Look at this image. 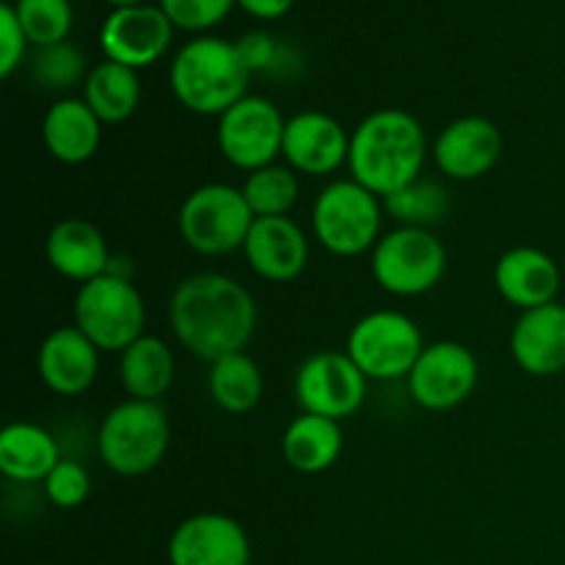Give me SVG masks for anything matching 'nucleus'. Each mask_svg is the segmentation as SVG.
<instances>
[{"mask_svg":"<svg viewBox=\"0 0 565 565\" xmlns=\"http://www.w3.org/2000/svg\"><path fill=\"white\" fill-rule=\"evenodd\" d=\"M296 401L301 412L334 423L353 417L367 397V375L345 351H318L296 370Z\"/></svg>","mask_w":565,"mask_h":565,"instance_id":"9b49d317","label":"nucleus"},{"mask_svg":"<svg viewBox=\"0 0 565 565\" xmlns=\"http://www.w3.org/2000/svg\"><path fill=\"white\" fill-rule=\"evenodd\" d=\"M246 263L259 279L285 285L298 279L309 263V237L290 215L276 218H254L246 237Z\"/></svg>","mask_w":565,"mask_h":565,"instance_id":"a211bd4d","label":"nucleus"},{"mask_svg":"<svg viewBox=\"0 0 565 565\" xmlns=\"http://www.w3.org/2000/svg\"><path fill=\"white\" fill-rule=\"evenodd\" d=\"M511 356L533 379L565 370V303L527 309L511 329Z\"/></svg>","mask_w":565,"mask_h":565,"instance_id":"6ab92c4d","label":"nucleus"},{"mask_svg":"<svg viewBox=\"0 0 565 565\" xmlns=\"http://www.w3.org/2000/svg\"><path fill=\"white\" fill-rule=\"evenodd\" d=\"M14 11L33 47H50V44L66 42V36H70V0H17Z\"/></svg>","mask_w":565,"mask_h":565,"instance_id":"7c9ffc66","label":"nucleus"},{"mask_svg":"<svg viewBox=\"0 0 565 565\" xmlns=\"http://www.w3.org/2000/svg\"><path fill=\"white\" fill-rule=\"evenodd\" d=\"M243 196L252 207L254 218H276V215H290L301 196L298 174L290 166L270 163L265 169L252 171L243 182Z\"/></svg>","mask_w":565,"mask_h":565,"instance_id":"cd10ccee","label":"nucleus"},{"mask_svg":"<svg viewBox=\"0 0 565 565\" xmlns=\"http://www.w3.org/2000/svg\"><path fill=\"white\" fill-rule=\"evenodd\" d=\"M75 326L108 353H121L141 340L147 329V303L130 279L103 274L77 287Z\"/></svg>","mask_w":565,"mask_h":565,"instance_id":"0eeeda50","label":"nucleus"},{"mask_svg":"<svg viewBox=\"0 0 565 565\" xmlns=\"http://www.w3.org/2000/svg\"><path fill=\"white\" fill-rule=\"evenodd\" d=\"M169 326L177 342L204 362L246 351L257 329V301L232 276L202 270L174 287Z\"/></svg>","mask_w":565,"mask_h":565,"instance_id":"f257e3e1","label":"nucleus"},{"mask_svg":"<svg viewBox=\"0 0 565 565\" xmlns=\"http://www.w3.org/2000/svg\"><path fill=\"white\" fill-rule=\"evenodd\" d=\"M174 36V25L160 6H125L105 17L99 28V47L105 58L143 70L166 55Z\"/></svg>","mask_w":565,"mask_h":565,"instance_id":"ddd939ff","label":"nucleus"},{"mask_svg":"<svg viewBox=\"0 0 565 565\" xmlns=\"http://www.w3.org/2000/svg\"><path fill=\"white\" fill-rule=\"evenodd\" d=\"M384 204L356 180H334L312 207L315 241L334 257H362L381 241Z\"/></svg>","mask_w":565,"mask_h":565,"instance_id":"39448f33","label":"nucleus"},{"mask_svg":"<svg viewBox=\"0 0 565 565\" xmlns=\"http://www.w3.org/2000/svg\"><path fill=\"white\" fill-rule=\"evenodd\" d=\"M237 0H160V9L180 31H210L226 20Z\"/></svg>","mask_w":565,"mask_h":565,"instance_id":"473e14b6","label":"nucleus"},{"mask_svg":"<svg viewBox=\"0 0 565 565\" xmlns=\"http://www.w3.org/2000/svg\"><path fill=\"white\" fill-rule=\"evenodd\" d=\"M370 268L381 290L397 298H417L441 281L447 270V248L430 230L397 226L375 243Z\"/></svg>","mask_w":565,"mask_h":565,"instance_id":"6e6552de","label":"nucleus"},{"mask_svg":"<svg viewBox=\"0 0 565 565\" xmlns=\"http://www.w3.org/2000/svg\"><path fill=\"white\" fill-rule=\"evenodd\" d=\"M292 3L296 0H237V6L257 20H279L292 9Z\"/></svg>","mask_w":565,"mask_h":565,"instance_id":"c9c22d12","label":"nucleus"},{"mask_svg":"<svg viewBox=\"0 0 565 565\" xmlns=\"http://www.w3.org/2000/svg\"><path fill=\"white\" fill-rule=\"evenodd\" d=\"M237 53H241L243 64L248 66V72H263V75H274L276 64H279L281 58V50H285V44L276 42L270 33L265 31H252L246 33V36L237 39Z\"/></svg>","mask_w":565,"mask_h":565,"instance_id":"f704fd0d","label":"nucleus"},{"mask_svg":"<svg viewBox=\"0 0 565 565\" xmlns=\"http://www.w3.org/2000/svg\"><path fill=\"white\" fill-rule=\"evenodd\" d=\"M425 351L419 326L397 309H379L364 315L348 334L345 353L367 381L408 379Z\"/></svg>","mask_w":565,"mask_h":565,"instance_id":"1a4fd4ad","label":"nucleus"},{"mask_svg":"<svg viewBox=\"0 0 565 565\" xmlns=\"http://www.w3.org/2000/svg\"><path fill=\"white\" fill-rule=\"evenodd\" d=\"M88 72L92 70H86V55L72 42L36 47L31 58V81L53 94H66L70 88L83 86Z\"/></svg>","mask_w":565,"mask_h":565,"instance_id":"c756f323","label":"nucleus"},{"mask_svg":"<svg viewBox=\"0 0 565 565\" xmlns=\"http://www.w3.org/2000/svg\"><path fill=\"white\" fill-rule=\"evenodd\" d=\"M83 99L103 125H121L136 114L138 103H141L138 72L105 58L103 64L88 72L86 83H83Z\"/></svg>","mask_w":565,"mask_h":565,"instance_id":"a878e982","label":"nucleus"},{"mask_svg":"<svg viewBox=\"0 0 565 565\" xmlns=\"http://www.w3.org/2000/svg\"><path fill=\"white\" fill-rule=\"evenodd\" d=\"M480 379L478 356L456 340L425 345L408 373V395L425 412H450L475 392Z\"/></svg>","mask_w":565,"mask_h":565,"instance_id":"f8f14e48","label":"nucleus"},{"mask_svg":"<svg viewBox=\"0 0 565 565\" xmlns=\"http://www.w3.org/2000/svg\"><path fill=\"white\" fill-rule=\"evenodd\" d=\"M248 565H257V563H248Z\"/></svg>","mask_w":565,"mask_h":565,"instance_id":"4c0bfd02","label":"nucleus"},{"mask_svg":"<svg viewBox=\"0 0 565 565\" xmlns=\"http://www.w3.org/2000/svg\"><path fill=\"white\" fill-rule=\"evenodd\" d=\"M171 565H248L252 544L237 519L226 513H196L177 524L169 539Z\"/></svg>","mask_w":565,"mask_h":565,"instance_id":"4468645a","label":"nucleus"},{"mask_svg":"<svg viewBox=\"0 0 565 565\" xmlns=\"http://www.w3.org/2000/svg\"><path fill=\"white\" fill-rule=\"evenodd\" d=\"M252 72L243 64L235 42L199 36L182 44L169 70L177 103L199 116H224L248 92Z\"/></svg>","mask_w":565,"mask_h":565,"instance_id":"7ed1b4c3","label":"nucleus"},{"mask_svg":"<svg viewBox=\"0 0 565 565\" xmlns=\"http://www.w3.org/2000/svg\"><path fill=\"white\" fill-rule=\"evenodd\" d=\"M42 141L58 163L81 166L97 154L103 141V121L83 97H61L44 114Z\"/></svg>","mask_w":565,"mask_h":565,"instance_id":"4be33fe9","label":"nucleus"},{"mask_svg":"<svg viewBox=\"0 0 565 565\" xmlns=\"http://www.w3.org/2000/svg\"><path fill=\"white\" fill-rule=\"evenodd\" d=\"M44 494L53 502L55 508H81L83 502L92 494V478H88V469L81 461H70V458H61L58 467L47 475L44 480Z\"/></svg>","mask_w":565,"mask_h":565,"instance_id":"2f4dec72","label":"nucleus"},{"mask_svg":"<svg viewBox=\"0 0 565 565\" xmlns=\"http://www.w3.org/2000/svg\"><path fill=\"white\" fill-rule=\"evenodd\" d=\"M207 392L221 412L241 417V414L254 412L263 401V370L246 351L221 356L218 362L210 364Z\"/></svg>","mask_w":565,"mask_h":565,"instance_id":"bb28decb","label":"nucleus"},{"mask_svg":"<svg viewBox=\"0 0 565 565\" xmlns=\"http://www.w3.org/2000/svg\"><path fill=\"white\" fill-rule=\"evenodd\" d=\"M447 207H450L447 188L430 177H419L384 199V213H390L401 226H419V230L439 224L447 215Z\"/></svg>","mask_w":565,"mask_h":565,"instance_id":"c85d7f7f","label":"nucleus"},{"mask_svg":"<svg viewBox=\"0 0 565 565\" xmlns=\"http://www.w3.org/2000/svg\"><path fill=\"white\" fill-rule=\"evenodd\" d=\"M494 285L508 303L527 309L555 303L563 276L555 259L533 246H516L502 254L494 265Z\"/></svg>","mask_w":565,"mask_h":565,"instance_id":"aec40b11","label":"nucleus"},{"mask_svg":"<svg viewBox=\"0 0 565 565\" xmlns=\"http://www.w3.org/2000/svg\"><path fill=\"white\" fill-rule=\"evenodd\" d=\"M177 226L191 252L202 257H224L246 246L254 213L241 188L226 182H207L182 202Z\"/></svg>","mask_w":565,"mask_h":565,"instance_id":"423d86ee","label":"nucleus"},{"mask_svg":"<svg viewBox=\"0 0 565 565\" xmlns=\"http://www.w3.org/2000/svg\"><path fill=\"white\" fill-rule=\"evenodd\" d=\"M99 348L77 326H61L42 340L36 373L50 392L77 397L88 392L99 373Z\"/></svg>","mask_w":565,"mask_h":565,"instance_id":"f3484780","label":"nucleus"},{"mask_svg":"<svg viewBox=\"0 0 565 565\" xmlns=\"http://www.w3.org/2000/svg\"><path fill=\"white\" fill-rule=\"evenodd\" d=\"M28 50V36L22 31V22L17 17L14 6H0V77L14 75L17 66L22 64Z\"/></svg>","mask_w":565,"mask_h":565,"instance_id":"72a5a7b5","label":"nucleus"},{"mask_svg":"<svg viewBox=\"0 0 565 565\" xmlns=\"http://www.w3.org/2000/svg\"><path fill=\"white\" fill-rule=\"evenodd\" d=\"M342 445L345 439L340 423L301 412V417L292 419L281 436V456L296 472L320 475L340 461Z\"/></svg>","mask_w":565,"mask_h":565,"instance_id":"393cba45","label":"nucleus"},{"mask_svg":"<svg viewBox=\"0 0 565 565\" xmlns=\"http://www.w3.org/2000/svg\"><path fill=\"white\" fill-rule=\"evenodd\" d=\"M58 461V441L42 425L11 423L0 434V472L14 483H44Z\"/></svg>","mask_w":565,"mask_h":565,"instance_id":"5701e85b","label":"nucleus"},{"mask_svg":"<svg viewBox=\"0 0 565 565\" xmlns=\"http://www.w3.org/2000/svg\"><path fill=\"white\" fill-rule=\"evenodd\" d=\"M171 425L163 406L154 401H132L110 408L97 430L99 461L121 478H141L166 458Z\"/></svg>","mask_w":565,"mask_h":565,"instance_id":"20e7f679","label":"nucleus"},{"mask_svg":"<svg viewBox=\"0 0 565 565\" xmlns=\"http://www.w3.org/2000/svg\"><path fill=\"white\" fill-rule=\"evenodd\" d=\"M287 119L270 99L246 94L241 103L232 105L224 116H218L215 141L221 154L235 169L252 171L276 163L285 141Z\"/></svg>","mask_w":565,"mask_h":565,"instance_id":"9d476101","label":"nucleus"},{"mask_svg":"<svg viewBox=\"0 0 565 565\" xmlns=\"http://www.w3.org/2000/svg\"><path fill=\"white\" fill-rule=\"evenodd\" d=\"M351 132L323 110H301L290 116L281 141V158L296 174L329 177L348 163Z\"/></svg>","mask_w":565,"mask_h":565,"instance_id":"2eb2a0df","label":"nucleus"},{"mask_svg":"<svg viewBox=\"0 0 565 565\" xmlns=\"http://www.w3.org/2000/svg\"><path fill=\"white\" fill-rule=\"evenodd\" d=\"M105 3L116 6V9H125V6H141L143 0H105Z\"/></svg>","mask_w":565,"mask_h":565,"instance_id":"e433bc0d","label":"nucleus"},{"mask_svg":"<svg viewBox=\"0 0 565 565\" xmlns=\"http://www.w3.org/2000/svg\"><path fill=\"white\" fill-rule=\"evenodd\" d=\"M502 132L486 116H461L450 121L430 147L436 169L458 182H472L489 174L500 160Z\"/></svg>","mask_w":565,"mask_h":565,"instance_id":"dca6fc26","label":"nucleus"},{"mask_svg":"<svg viewBox=\"0 0 565 565\" xmlns=\"http://www.w3.org/2000/svg\"><path fill=\"white\" fill-rule=\"evenodd\" d=\"M423 121L403 108H381L364 116L351 132V180L386 199L419 180L428 160Z\"/></svg>","mask_w":565,"mask_h":565,"instance_id":"f03ea898","label":"nucleus"},{"mask_svg":"<svg viewBox=\"0 0 565 565\" xmlns=\"http://www.w3.org/2000/svg\"><path fill=\"white\" fill-rule=\"evenodd\" d=\"M44 257L58 276L86 285L108 270L114 254L108 252L105 235L92 221L64 218L50 230L44 241Z\"/></svg>","mask_w":565,"mask_h":565,"instance_id":"412c9836","label":"nucleus"},{"mask_svg":"<svg viewBox=\"0 0 565 565\" xmlns=\"http://www.w3.org/2000/svg\"><path fill=\"white\" fill-rule=\"evenodd\" d=\"M177 362L174 351L166 340L143 334L130 348L119 353V381L121 390L132 401H154L171 390L174 384Z\"/></svg>","mask_w":565,"mask_h":565,"instance_id":"b1692460","label":"nucleus"}]
</instances>
